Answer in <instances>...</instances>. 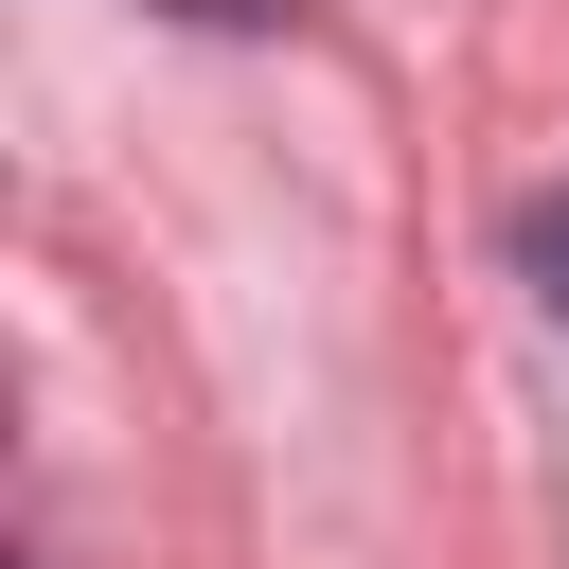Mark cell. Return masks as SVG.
Returning <instances> with one entry per match:
<instances>
[{
    "instance_id": "1",
    "label": "cell",
    "mask_w": 569,
    "mask_h": 569,
    "mask_svg": "<svg viewBox=\"0 0 569 569\" xmlns=\"http://www.w3.org/2000/svg\"><path fill=\"white\" fill-rule=\"evenodd\" d=\"M516 284H533V320L569 338V178H533V196H516Z\"/></svg>"
},
{
    "instance_id": "2",
    "label": "cell",
    "mask_w": 569,
    "mask_h": 569,
    "mask_svg": "<svg viewBox=\"0 0 569 569\" xmlns=\"http://www.w3.org/2000/svg\"><path fill=\"white\" fill-rule=\"evenodd\" d=\"M160 18H196V36H284L302 0H160Z\"/></svg>"
}]
</instances>
